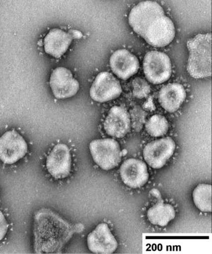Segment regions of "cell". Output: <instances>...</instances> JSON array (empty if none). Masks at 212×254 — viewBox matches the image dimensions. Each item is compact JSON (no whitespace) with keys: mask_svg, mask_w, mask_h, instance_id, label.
<instances>
[{"mask_svg":"<svg viewBox=\"0 0 212 254\" xmlns=\"http://www.w3.org/2000/svg\"><path fill=\"white\" fill-rule=\"evenodd\" d=\"M119 81L112 73L103 71L96 76L90 90L91 98L95 102L105 103L114 100L122 94Z\"/></svg>","mask_w":212,"mask_h":254,"instance_id":"obj_7","label":"cell"},{"mask_svg":"<svg viewBox=\"0 0 212 254\" xmlns=\"http://www.w3.org/2000/svg\"><path fill=\"white\" fill-rule=\"evenodd\" d=\"M72 227L53 211L43 209L34 217V249L36 253H60L72 235Z\"/></svg>","mask_w":212,"mask_h":254,"instance_id":"obj_2","label":"cell"},{"mask_svg":"<svg viewBox=\"0 0 212 254\" xmlns=\"http://www.w3.org/2000/svg\"><path fill=\"white\" fill-rule=\"evenodd\" d=\"M71 155L66 144H59L54 147L46 159L49 173L56 179L66 178L71 170Z\"/></svg>","mask_w":212,"mask_h":254,"instance_id":"obj_10","label":"cell"},{"mask_svg":"<svg viewBox=\"0 0 212 254\" xmlns=\"http://www.w3.org/2000/svg\"><path fill=\"white\" fill-rule=\"evenodd\" d=\"M186 98V92L179 83H170L159 91V102L161 107L169 113L176 112Z\"/></svg>","mask_w":212,"mask_h":254,"instance_id":"obj_15","label":"cell"},{"mask_svg":"<svg viewBox=\"0 0 212 254\" xmlns=\"http://www.w3.org/2000/svg\"><path fill=\"white\" fill-rule=\"evenodd\" d=\"M146 129L149 135L160 137L166 134L169 129V123L163 116L156 115L150 118L146 123Z\"/></svg>","mask_w":212,"mask_h":254,"instance_id":"obj_19","label":"cell"},{"mask_svg":"<svg viewBox=\"0 0 212 254\" xmlns=\"http://www.w3.org/2000/svg\"><path fill=\"white\" fill-rule=\"evenodd\" d=\"M8 224L3 213L0 211V241H1L6 236L8 231Z\"/></svg>","mask_w":212,"mask_h":254,"instance_id":"obj_22","label":"cell"},{"mask_svg":"<svg viewBox=\"0 0 212 254\" xmlns=\"http://www.w3.org/2000/svg\"><path fill=\"white\" fill-rule=\"evenodd\" d=\"M133 93L135 97L143 98L146 97L150 93L149 84L143 79L135 78L133 81Z\"/></svg>","mask_w":212,"mask_h":254,"instance_id":"obj_21","label":"cell"},{"mask_svg":"<svg viewBox=\"0 0 212 254\" xmlns=\"http://www.w3.org/2000/svg\"><path fill=\"white\" fill-rule=\"evenodd\" d=\"M69 34L72 36V39H80L82 38V34L80 32L75 30H71L69 32Z\"/></svg>","mask_w":212,"mask_h":254,"instance_id":"obj_23","label":"cell"},{"mask_svg":"<svg viewBox=\"0 0 212 254\" xmlns=\"http://www.w3.org/2000/svg\"><path fill=\"white\" fill-rule=\"evenodd\" d=\"M176 144L171 137L154 140L146 145L143 150L145 161L153 169H161L174 154Z\"/></svg>","mask_w":212,"mask_h":254,"instance_id":"obj_8","label":"cell"},{"mask_svg":"<svg viewBox=\"0 0 212 254\" xmlns=\"http://www.w3.org/2000/svg\"><path fill=\"white\" fill-rule=\"evenodd\" d=\"M147 218L154 225L165 226L176 216L174 207L160 201L147 211Z\"/></svg>","mask_w":212,"mask_h":254,"instance_id":"obj_17","label":"cell"},{"mask_svg":"<svg viewBox=\"0 0 212 254\" xmlns=\"http://www.w3.org/2000/svg\"><path fill=\"white\" fill-rule=\"evenodd\" d=\"M146 117V113L139 107H136L131 110L130 115L131 123L136 130L140 131L142 129Z\"/></svg>","mask_w":212,"mask_h":254,"instance_id":"obj_20","label":"cell"},{"mask_svg":"<svg viewBox=\"0 0 212 254\" xmlns=\"http://www.w3.org/2000/svg\"><path fill=\"white\" fill-rule=\"evenodd\" d=\"M189 51L187 71L192 77L204 78L212 75V36L198 34L187 42Z\"/></svg>","mask_w":212,"mask_h":254,"instance_id":"obj_3","label":"cell"},{"mask_svg":"<svg viewBox=\"0 0 212 254\" xmlns=\"http://www.w3.org/2000/svg\"><path fill=\"white\" fill-rule=\"evenodd\" d=\"M120 172L123 183L130 188H141L148 181L147 165L141 160L136 159L125 160L121 165Z\"/></svg>","mask_w":212,"mask_h":254,"instance_id":"obj_11","label":"cell"},{"mask_svg":"<svg viewBox=\"0 0 212 254\" xmlns=\"http://www.w3.org/2000/svg\"><path fill=\"white\" fill-rule=\"evenodd\" d=\"M128 20L135 33L152 46L162 48L174 39V24L157 2H141L131 10Z\"/></svg>","mask_w":212,"mask_h":254,"instance_id":"obj_1","label":"cell"},{"mask_svg":"<svg viewBox=\"0 0 212 254\" xmlns=\"http://www.w3.org/2000/svg\"><path fill=\"white\" fill-rule=\"evenodd\" d=\"M72 39L70 34L61 29H51L44 38V51L54 58H61L68 51Z\"/></svg>","mask_w":212,"mask_h":254,"instance_id":"obj_16","label":"cell"},{"mask_svg":"<svg viewBox=\"0 0 212 254\" xmlns=\"http://www.w3.org/2000/svg\"><path fill=\"white\" fill-rule=\"evenodd\" d=\"M89 149L94 162L104 171L114 169L121 162L122 152L119 144L115 139L93 140Z\"/></svg>","mask_w":212,"mask_h":254,"instance_id":"obj_4","label":"cell"},{"mask_svg":"<svg viewBox=\"0 0 212 254\" xmlns=\"http://www.w3.org/2000/svg\"><path fill=\"white\" fill-rule=\"evenodd\" d=\"M193 199L195 205L204 212L212 211V186L200 184L194 189Z\"/></svg>","mask_w":212,"mask_h":254,"instance_id":"obj_18","label":"cell"},{"mask_svg":"<svg viewBox=\"0 0 212 254\" xmlns=\"http://www.w3.org/2000/svg\"><path fill=\"white\" fill-rule=\"evenodd\" d=\"M50 86L54 97L65 99L74 96L79 89V83L72 72L64 67H58L52 73Z\"/></svg>","mask_w":212,"mask_h":254,"instance_id":"obj_9","label":"cell"},{"mask_svg":"<svg viewBox=\"0 0 212 254\" xmlns=\"http://www.w3.org/2000/svg\"><path fill=\"white\" fill-rule=\"evenodd\" d=\"M110 64L113 73L123 80L132 77L140 68L137 57L126 49L115 51L111 56Z\"/></svg>","mask_w":212,"mask_h":254,"instance_id":"obj_13","label":"cell"},{"mask_svg":"<svg viewBox=\"0 0 212 254\" xmlns=\"http://www.w3.org/2000/svg\"><path fill=\"white\" fill-rule=\"evenodd\" d=\"M103 126L106 132L110 136L122 138L130 130V114L125 108L115 106L111 108Z\"/></svg>","mask_w":212,"mask_h":254,"instance_id":"obj_14","label":"cell"},{"mask_svg":"<svg viewBox=\"0 0 212 254\" xmlns=\"http://www.w3.org/2000/svg\"><path fill=\"white\" fill-rule=\"evenodd\" d=\"M143 69L147 80L153 84H161L169 80L172 74L171 60L166 54L150 51L146 54Z\"/></svg>","mask_w":212,"mask_h":254,"instance_id":"obj_5","label":"cell"},{"mask_svg":"<svg viewBox=\"0 0 212 254\" xmlns=\"http://www.w3.org/2000/svg\"><path fill=\"white\" fill-rule=\"evenodd\" d=\"M87 246L93 253L110 254L118 248V242L105 223H101L87 237Z\"/></svg>","mask_w":212,"mask_h":254,"instance_id":"obj_12","label":"cell"},{"mask_svg":"<svg viewBox=\"0 0 212 254\" xmlns=\"http://www.w3.org/2000/svg\"><path fill=\"white\" fill-rule=\"evenodd\" d=\"M28 145L20 134L12 130L0 137V159L6 164H13L25 156Z\"/></svg>","mask_w":212,"mask_h":254,"instance_id":"obj_6","label":"cell"}]
</instances>
